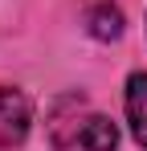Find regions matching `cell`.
<instances>
[{"label": "cell", "mask_w": 147, "mask_h": 151, "mask_svg": "<svg viewBox=\"0 0 147 151\" xmlns=\"http://www.w3.org/2000/svg\"><path fill=\"white\" fill-rule=\"evenodd\" d=\"M29 135V98L21 90H0V147H17Z\"/></svg>", "instance_id": "1"}, {"label": "cell", "mask_w": 147, "mask_h": 151, "mask_svg": "<svg viewBox=\"0 0 147 151\" xmlns=\"http://www.w3.org/2000/svg\"><path fill=\"white\" fill-rule=\"evenodd\" d=\"M74 143L86 151H115V143H119V131H115V123L110 119H102V114H90L86 123L74 131Z\"/></svg>", "instance_id": "2"}, {"label": "cell", "mask_w": 147, "mask_h": 151, "mask_svg": "<svg viewBox=\"0 0 147 151\" xmlns=\"http://www.w3.org/2000/svg\"><path fill=\"white\" fill-rule=\"evenodd\" d=\"M127 114H131V131L147 147V74H135L127 82Z\"/></svg>", "instance_id": "3"}, {"label": "cell", "mask_w": 147, "mask_h": 151, "mask_svg": "<svg viewBox=\"0 0 147 151\" xmlns=\"http://www.w3.org/2000/svg\"><path fill=\"white\" fill-rule=\"evenodd\" d=\"M90 33L94 37H119L122 33V17H119V8H110V4H98L94 12H90Z\"/></svg>", "instance_id": "4"}]
</instances>
